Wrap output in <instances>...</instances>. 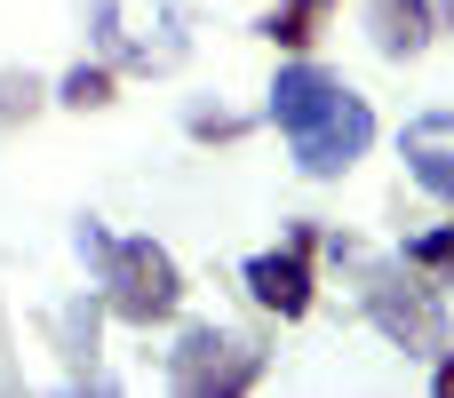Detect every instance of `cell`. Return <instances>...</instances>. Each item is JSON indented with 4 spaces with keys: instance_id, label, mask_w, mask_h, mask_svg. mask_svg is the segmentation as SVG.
I'll use <instances>...</instances> for the list:
<instances>
[{
    "instance_id": "obj_1",
    "label": "cell",
    "mask_w": 454,
    "mask_h": 398,
    "mask_svg": "<svg viewBox=\"0 0 454 398\" xmlns=\"http://www.w3.org/2000/svg\"><path fill=\"white\" fill-rule=\"evenodd\" d=\"M271 120H279V136L295 144V168L303 176H343L367 144H375V112L335 80V72H319V64H287L279 80H271Z\"/></svg>"
},
{
    "instance_id": "obj_2",
    "label": "cell",
    "mask_w": 454,
    "mask_h": 398,
    "mask_svg": "<svg viewBox=\"0 0 454 398\" xmlns=\"http://www.w3.org/2000/svg\"><path fill=\"white\" fill-rule=\"evenodd\" d=\"M80 255H96L104 271V303L128 319V327H152L184 303V279H176V255L152 247V239H104L96 223H80Z\"/></svg>"
},
{
    "instance_id": "obj_3",
    "label": "cell",
    "mask_w": 454,
    "mask_h": 398,
    "mask_svg": "<svg viewBox=\"0 0 454 398\" xmlns=\"http://www.w3.org/2000/svg\"><path fill=\"white\" fill-rule=\"evenodd\" d=\"M351 271H359V303H367V319L399 343V351H415V359H439L447 351V311L431 303V287H415L407 271H391V263H375V255H359V247H335Z\"/></svg>"
},
{
    "instance_id": "obj_4",
    "label": "cell",
    "mask_w": 454,
    "mask_h": 398,
    "mask_svg": "<svg viewBox=\"0 0 454 398\" xmlns=\"http://www.w3.org/2000/svg\"><path fill=\"white\" fill-rule=\"evenodd\" d=\"M168 375H176V391H192V398H231L263 375V351L247 335H231V327H192L168 351Z\"/></svg>"
},
{
    "instance_id": "obj_5",
    "label": "cell",
    "mask_w": 454,
    "mask_h": 398,
    "mask_svg": "<svg viewBox=\"0 0 454 398\" xmlns=\"http://www.w3.org/2000/svg\"><path fill=\"white\" fill-rule=\"evenodd\" d=\"M96 32L136 72H168L184 56V8L176 0H152V16H128V0H96Z\"/></svg>"
},
{
    "instance_id": "obj_6",
    "label": "cell",
    "mask_w": 454,
    "mask_h": 398,
    "mask_svg": "<svg viewBox=\"0 0 454 398\" xmlns=\"http://www.w3.org/2000/svg\"><path fill=\"white\" fill-rule=\"evenodd\" d=\"M311 255H319V231H295L279 255H247V295L279 319H303L311 311Z\"/></svg>"
},
{
    "instance_id": "obj_7",
    "label": "cell",
    "mask_w": 454,
    "mask_h": 398,
    "mask_svg": "<svg viewBox=\"0 0 454 398\" xmlns=\"http://www.w3.org/2000/svg\"><path fill=\"white\" fill-rule=\"evenodd\" d=\"M407 168H415L423 191L454 199V112H423V120H407Z\"/></svg>"
},
{
    "instance_id": "obj_8",
    "label": "cell",
    "mask_w": 454,
    "mask_h": 398,
    "mask_svg": "<svg viewBox=\"0 0 454 398\" xmlns=\"http://www.w3.org/2000/svg\"><path fill=\"white\" fill-rule=\"evenodd\" d=\"M367 24H375V48H383V56H423V40H431V0H367Z\"/></svg>"
},
{
    "instance_id": "obj_9",
    "label": "cell",
    "mask_w": 454,
    "mask_h": 398,
    "mask_svg": "<svg viewBox=\"0 0 454 398\" xmlns=\"http://www.w3.org/2000/svg\"><path fill=\"white\" fill-rule=\"evenodd\" d=\"M327 8H335V0H279V8L263 16V40H279V48H311L319 24H327Z\"/></svg>"
},
{
    "instance_id": "obj_10",
    "label": "cell",
    "mask_w": 454,
    "mask_h": 398,
    "mask_svg": "<svg viewBox=\"0 0 454 398\" xmlns=\"http://www.w3.org/2000/svg\"><path fill=\"white\" fill-rule=\"evenodd\" d=\"M64 104H72V112L112 104V64H80V72H64Z\"/></svg>"
},
{
    "instance_id": "obj_11",
    "label": "cell",
    "mask_w": 454,
    "mask_h": 398,
    "mask_svg": "<svg viewBox=\"0 0 454 398\" xmlns=\"http://www.w3.org/2000/svg\"><path fill=\"white\" fill-rule=\"evenodd\" d=\"M32 112H40V80H32V72H24V80L0 72V120H32Z\"/></svg>"
},
{
    "instance_id": "obj_12",
    "label": "cell",
    "mask_w": 454,
    "mask_h": 398,
    "mask_svg": "<svg viewBox=\"0 0 454 398\" xmlns=\"http://www.w3.org/2000/svg\"><path fill=\"white\" fill-rule=\"evenodd\" d=\"M407 271H454V223H447V231H431V239H415V247H407Z\"/></svg>"
},
{
    "instance_id": "obj_13",
    "label": "cell",
    "mask_w": 454,
    "mask_h": 398,
    "mask_svg": "<svg viewBox=\"0 0 454 398\" xmlns=\"http://www.w3.org/2000/svg\"><path fill=\"white\" fill-rule=\"evenodd\" d=\"M439 398H454V359H439Z\"/></svg>"
},
{
    "instance_id": "obj_14",
    "label": "cell",
    "mask_w": 454,
    "mask_h": 398,
    "mask_svg": "<svg viewBox=\"0 0 454 398\" xmlns=\"http://www.w3.org/2000/svg\"><path fill=\"white\" fill-rule=\"evenodd\" d=\"M439 8H447V24H454V0H439Z\"/></svg>"
}]
</instances>
